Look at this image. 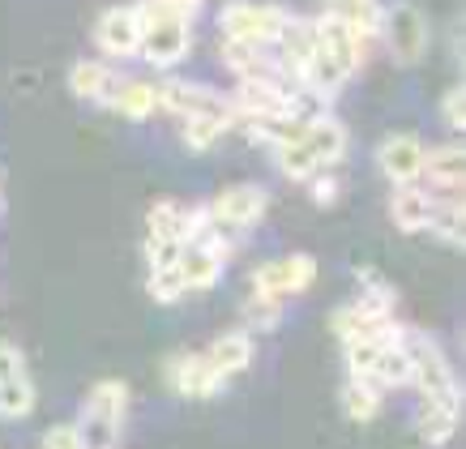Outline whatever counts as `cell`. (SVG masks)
Listing matches in <instances>:
<instances>
[{
  "mask_svg": "<svg viewBox=\"0 0 466 449\" xmlns=\"http://www.w3.org/2000/svg\"><path fill=\"white\" fill-rule=\"evenodd\" d=\"M342 150H347V128L334 116H317V120H309V128L296 141L279 146L274 158H279V171L287 180H309L317 171L334 168L342 158Z\"/></svg>",
  "mask_w": 466,
  "mask_h": 449,
  "instance_id": "7a4b0ae2",
  "label": "cell"
},
{
  "mask_svg": "<svg viewBox=\"0 0 466 449\" xmlns=\"http://www.w3.org/2000/svg\"><path fill=\"white\" fill-rule=\"evenodd\" d=\"M372 381L381 385V390H398V385H410V360L402 352V342L394 347H381V360L372 368Z\"/></svg>",
  "mask_w": 466,
  "mask_h": 449,
  "instance_id": "484cf974",
  "label": "cell"
},
{
  "mask_svg": "<svg viewBox=\"0 0 466 449\" xmlns=\"http://www.w3.org/2000/svg\"><path fill=\"white\" fill-rule=\"evenodd\" d=\"M287 9L279 5H257V0H231L223 5V14H218V26H223L227 39H240V43H257V47H266V43L279 39V30L287 22Z\"/></svg>",
  "mask_w": 466,
  "mask_h": 449,
  "instance_id": "5b68a950",
  "label": "cell"
},
{
  "mask_svg": "<svg viewBox=\"0 0 466 449\" xmlns=\"http://www.w3.org/2000/svg\"><path fill=\"white\" fill-rule=\"evenodd\" d=\"M26 372V355L17 352L9 338H0V381H14Z\"/></svg>",
  "mask_w": 466,
  "mask_h": 449,
  "instance_id": "1f68e13d",
  "label": "cell"
},
{
  "mask_svg": "<svg viewBox=\"0 0 466 449\" xmlns=\"http://www.w3.org/2000/svg\"><path fill=\"white\" fill-rule=\"evenodd\" d=\"M424 176L437 189H445L450 197H462V176H466V155L458 141L450 146H437V150H428L424 155Z\"/></svg>",
  "mask_w": 466,
  "mask_h": 449,
  "instance_id": "d6986e66",
  "label": "cell"
},
{
  "mask_svg": "<svg viewBox=\"0 0 466 449\" xmlns=\"http://www.w3.org/2000/svg\"><path fill=\"white\" fill-rule=\"evenodd\" d=\"M30 411H35V385L26 372L14 381H0V420H26Z\"/></svg>",
  "mask_w": 466,
  "mask_h": 449,
  "instance_id": "d4e9b609",
  "label": "cell"
},
{
  "mask_svg": "<svg viewBox=\"0 0 466 449\" xmlns=\"http://www.w3.org/2000/svg\"><path fill=\"white\" fill-rule=\"evenodd\" d=\"M167 385L184 398H218L227 377L206 355H176V360H167Z\"/></svg>",
  "mask_w": 466,
  "mask_h": 449,
  "instance_id": "5bb4252c",
  "label": "cell"
},
{
  "mask_svg": "<svg viewBox=\"0 0 466 449\" xmlns=\"http://www.w3.org/2000/svg\"><path fill=\"white\" fill-rule=\"evenodd\" d=\"M381 35L390 43V56L398 65H420L428 52V22L420 9H410V5H394V9H385L381 17Z\"/></svg>",
  "mask_w": 466,
  "mask_h": 449,
  "instance_id": "52a82bcc",
  "label": "cell"
},
{
  "mask_svg": "<svg viewBox=\"0 0 466 449\" xmlns=\"http://www.w3.org/2000/svg\"><path fill=\"white\" fill-rule=\"evenodd\" d=\"M158 107H167V112L180 116V120H193V116L236 120L231 98L218 95V90H210V86H198V82H163L158 86Z\"/></svg>",
  "mask_w": 466,
  "mask_h": 449,
  "instance_id": "9c48e42d",
  "label": "cell"
},
{
  "mask_svg": "<svg viewBox=\"0 0 466 449\" xmlns=\"http://www.w3.org/2000/svg\"><path fill=\"white\" fill-rule=\"evenodd\" d=\"M142 14H137V5H116L107 14L99 17V26H95V43H99L107 56H137V43H142Z\"/></svg>",
  "mask_w": 466,
  "mask_h": 449,
  "instance_id": "4fadbf2b",
  "label": "cell"
},
{
  "mask_svg": "<svg viewBox=\"0 0 466 449\" xmlns=\"http://www.w3.org/2000/svg\"><path fill=\"white\" fill-rule=\"evenodd\" d=\"M360 60H364V43L355 39L339 17L321 14L317 17V52H312L299 86H304V90H317L321 98H334L342 90V82L360 69Z\"/></svg>",
  "mask_w": 466,
  "mask_h": 449,
  "instance_id": "6da1fadb",
  "label": "cell"
},
{
  "mask_svg": "<svg viewBox=\"0 0 466 449\" xmlns=\"http://www.w3.org/2000/svg\"><path fill=\"white\" fill-rule=\"evenodd\" d=\"M116 82H120V77H116L103 60H77L69 69V90L77 98H86V103H107Z\"/></svg>",
  "mask_w": 466,
  "mask_h": 449,
  "instance_id": "ffe728a7",
  "label": "cell"
},
{
  "mask_svg": "<svg viewBox=\"0 0 466 449\" xmlns=\"http://www.w3.org/2000/svg\"><path fill=\"white\" fill-rule=\"evenodd\" d=\"M201 5H206V0H142V5H137V14H142V22H155V17L193 22V17L201 14Z\"/></svg>",
  "mask_w": 466,
  "mask_h": 449,
  "instance_id": "83f0119b",
  "label": "cell"
},
{
  "mask_svg": "<svg viewBox=\"0 0 466 449\" xmlns=\"http://www.w3.org/2000/svg\"><path fill=\"white\" fill-rule=\"evenodd\" d=\"M146 291L155 295L158 304H176V300H184V279H180V270L176 266H155L150 270V279H146Z\"/></svg>",
  "mask_w": 466,
  "mask_h": 449,
  "instance_id": "f546056e",
  "label": "cell"
},
{
  "mask_svg": "<svg viewBox=\"0 0 466 449\" xmlns=\"http://www.w3.org/2000/svg\"><path fill=\"white\" fill-rule=\"evenodd\" d=\"M424 155L428 146L415 133H390L377 150V168L385 171V180H394V189L402 184H420L424 180Z\"/></svg>",
  "mask_w": 466,
  "mask_h": 449,
  "instance_id": "7c38bea8",
  "label": "cell"
},
{
  "mask_svg": "<svg viewBox=\"0 0 466 449\" xmlns=\"http://www.w3.org/2000/svg\"><path fill=\"white\" fill-rule=\"evenodd\" d=\"M146 227H150V240H171V244H193V240L210 227V214L206 206H180V201H155L150 214H146Z\"/></svg>",
  "mask_w": 466,
  "mask_h": 449,
  "instance_id": "8fae6325",
  "label": "cell"
},
{
  "mask_svg": "<svg viewBox=\"0 0 466 449\" xmlns=\"http://www.w3.org/2000/svg\"><path fill=\"white\" fill-rule=\"evenodd\" d=\"M283 321V300H269V295H248L244 300V325L248 330H274Z\"/></svg>",
  "mask_w": 466,
  "mask_h": 449,
  "instance_id": "f1b7e54d",
  "label": "cell"
},
{
  "mask_svg": "<svg viewBox=\"0 0 466 449\" xmlns=\"http://www.w3.org/2000/svg\"><path fill=\"white\" fill-rule=\"evenodd\" d=\"M402 352L410 360V385L424 393V403H441V407H462V385L453 377V364L437 338H428L424 330H407L402 334Z\"/></svg>",
  "mask_w": 466,
  "mask_h": 449,
  "instance_id": "3957f363",
  "label": "cell"
},
{
  "mask_svg": "<svg viewBox=\"0 0 466 449\" xmlns=\"http://www.w3.org/2000/svg\"><path fill=\"white\" fill-rule=\"evenodd\" d=\"M43 449H86V445L73 423H56V428H47V436H43Z\"/></svg>",
  "mask_w": 466,
  "mask_h": 449,
  "instance_id": "e575fe53",
  "label": "cell"
},
{
  "mask_svg": "<svg viewBox=\"0 0 466 449\" xmlns=\"http://www.w3.org/2000/svg\"><path fill=\"white\" fill-rule=\"evenodd\" d=\"M236 125V120H218V116H193V120H184L180 125V138L188 150H210L214 141L223 138L227 128Z\"/></svg>",
  "mask_w": 466,
  "mask_h": 449,
  "instance_id": "4316f807",
  "label": "cell"
},
{
  "mask_svg": "<svg viewBox=\"0 0 466 449\" xmlns=\"http://www.w3.org/2000/svg\"><path fill=\"white\" fill-rule=\"evenodd\" d=\"M0 214H5V193H0Z\"/></svg>",
  "mask_w": 466,
  "mask_h": 449,
  "instance_id": "d590c367",
  "label": "cell"
},
{
  "mask_svg": "<svg viewBox=\"0 0 466 449\" xmlns=\"http://www.w3.org/2000/svg\"><path fill=\"white\" fill-rule=\"evenodd\" d=\"M441 116H445V125L450 128L466 125V90L462 86H450V90H445V98H441Z\"/></svg>",
  "mask_w": 466,
  "mask_h": 449,
  "instance_id": "4dcf8cb0",
  "label": "cell"
},
{
  "mask_svg": "<svg viewBox=\"0 0 466 449\" xmlns=\"http://www.w3.org/2000/svg\"><path fill=\"white\" fill-rule=\"evenodd\" d=\"M312 279H317V261L312 257H304V253L274 257V261H261L253 270V291L269 295V300H287V295L312 287Z\"/></svg>",
  "mask_w": 466,
  "mask_h": 449,
  "instance_id": "ba28073f",
  "label": "cell"
},
{
  "mask_svg": "<svg viewBox=\"0 0 466 449\" xmlns=\"http://www.w3.org/2000/svg\"><path fill=\"white\" fill-rule=\"evenodd\" d=\"M206 360H210L218 372H223L227 381L240 377L244 368L253 364V338L244 334V330H231V334H218L214 338V347L206 352Z\"/></svg>",
  "mask_w": 466,
  "mask_h": 449,
  "instance_id": "7402d4cb",
  "label": "cell"
},
{
  "mask_svg": "<svg viewBox=\"0 0 466 449\" xmlns=\"http://www.w3.org/2000/svg\"><path fill=\"white\" fill-rule=\"evenodd\" d=\"M146 261H150V270H155V266H176V261H180V244L146 236Z\"/></svg>",
  "mask_w": 466,
  "mask_h": 449,
  "instance_id": "d6a6232c",
  "label": "cell"
},
{
  "mask_svg": "<svg viewBox=\"0 0 466 449\" xmlns=\"http://www.w3.org/2000/svg\"><path fill=\"white\" fill-rule=\"evenodd\" d=\"M458 415H462V407L424 403V407H420V415H415V433H420V441H424V445H445V441L453 436V428H458Z\"/></svg>",
  "mask_w": 466,
  "mask_h": 449,
  "instance_id": "cb8c5ba5",
  "label": "cell"
},
{
  "mask_svg": "<svg viewBox=\"0 0 466 449\" xmlns=\"http://www.w3.org/2000/svg\"><path fill=\"white\" fill-rule=\"evenodd\" d=\"M437 206L441 201L432 193H424L420 184H402V189H394V197H390V219H394L398 231L420 236V231H432Z\"/></svg>",
  "mask_w": 466,
  "mask_h": 449,
  "instance_id": "2e32d148",
  "label": "cell"
},
{
  "mask_svg": "<svg viewBox=\"0 0 466 449\" xmlns=\"http://www.w3.org/2000/svg\"><path fill=\"white\" fill-rule=\"evenodd\" d=\"M125 415H128V385L125 381H99L90 390V398L82 403V415H77L73 428H77L86 449H116Z\"/></svg>",
  "mask_w": 466,
  "mask_h": 449,
  "instance_id": "277c9868",
  "label": "cell"
},
{
  "mask_svg": "<svg viewBox=\"0 0 466 449\" xmlns=\"http://www.w3.org/2000/svg\"><path fill=\"white\" fill-rule=\"evenodd\" d=\"M279 69L291 77V82H304V69H309L312 52H317V22H304V17H287L283 30H279Z\"/></svg>",
  "mask_w": 466,
  "mask_h": 449,
  "instance_id": "9a60e30c",
  "label": "cell"
},
{
  "mask_svg": "<svg viewBox=\"0 0 466 449\" xmlns=\"http://www.w3.org/2000/svg\"><path fill=\"white\" fill-rule=\"evenodd\" d=\"M107 107H116L128 120H146V116L158 112V86L155 82H133V77H120L107 98Z\"/></svg>",
  "mask_w": 466,
  "mask_h": 449,
  "instance_id": "44dd1931",
  "label": "cell"
},
{
  "mask_svg": "<svg viewBox=\"0 0 466 449\" xmlns=\"http://www.w3.org/2000/svg\"><path fill=\"white\" fill-rule=\"evenodd\" d=\"M223 257L210 253L206 244H184L180 249V261H176V270H180V279L188 291H206V287H214V282L223 279Z\"/></svg>",
  "mask_w": 466,
  "mask_h": 449,
  "instance_id": "ac0fdd59",
  "label": "cell"
},
{
  "mask_svg": "<svg viewBox=\"0 0 466 449\" xmlns=\"http://www.w3.org/2000/svg\"><path fill=\"white\" fill-rule=\"evenodd\" d=\"M188 47H193V26H188V22H171V17H155V22H146L142 43H137L142 60L146 65H155V69H171V65H180V60L188 56Z\"/></svg>",
  "mask_w": 466,
  "mask_h": 449,
  "instance_id": "30bf717a",
  "label": "cell"
},
{
  "mask_svg": "<svg viewBox=\"0 0 466 449\" xmlns=\"http://www.w3.org/2000/svg\"><path fill=\"white\" fill-rule=\"evenodd\" d=\"M381 393L385 390L372 377H347V390H342V411H347L355 423L377 420V411H381Z\"/></svg>",
  "mask_w": 466,
  "mask_h": 449,
  "instance_id": "603a6c76",
  "label": "cell"
},
{
  "mask_svg": "<svg viewBox=\"0 0 466 449\" xmlns=\"http://www.w3.org/2000/svg\"><path fill=\"white\" fill-rule=\"evenodd\" d=\"M304 184L312 189V201H317V206H329V201L339 197V180H334V171H329V168L317 171V176H309Z\"/></svg>",
  "mask_w": 466,
  "mask_h": 449,
  "instance_id": "836d02e7",
  "label": "cell"
},
{
  "mask_svg": "<svg viewBox=\"0 0 466 449\" xmlns=\"http://www.w3.org/2000/svg\"><path fill=\"white\" fill-rule=\"evenodd\" d=\"M325 14L339 17L355 39L368 43V39H377V35H381L385 9H381V0H325Z\"/></svg>",
  "mask_w": 466,
  "mask_h": 449,
  "instance_id": "e0dca14e",
  "label": "cell"
},
{
  "mask_svg": "<svg viewBox=\"0 0 466 449\" xmlns=\"http://www.w3.org/2000/svg\"><path fill=\"white\" fill-rule=\"evenodd\" d=\"M266 206H269V193L261 184H231V189H223L206 206V214H210V223L218 231H248L253 223H261Z\"/></svg>",
  "mask_w": 466,
  "mask_h": 449,
  "instance_id": "8992f818",
  "label": "cell"
}]
</instances>
